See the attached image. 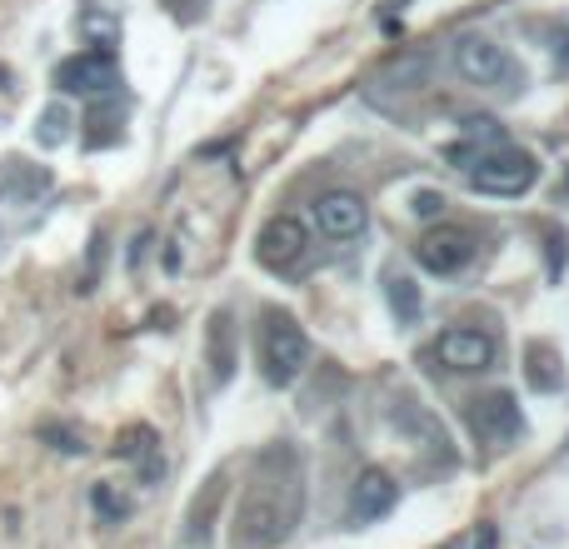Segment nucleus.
<instances>
[{
    "mask_svg": "<svg viewBox=\"0 0 569 549\" xmlns=\"http://www.w3.org/2000/svg\"><path fill=\"white\" fill-rule=\"evenodd\" d=\"M60 96H110L120 86V66L110 50H80V56L56 66Z\"/></svg>",
    "mask_w": 569,
    "mask_h": 549,
    "instance_id": "nucleus-6",
    "label": "nucleus"
},
{
    "mask_svg": "<svg viewBox=\"0 0 569 549\" xmlns=\"http://www.w3.org/2000/svg\"><path fill=\"white\" fill-rule=\"evenodd\" d=\"M450 60L460 70V80H470L480 90H505V96H520L525 90V66L515 60L510 46H500L490 36H460Z\"/></svg>",
    "mask_w": 569,
    "mask_h": 549,
    "instance_id": "nucleus-4",
    "label": "nucleus"
},
{
    "mask_svg": "<svg viewBox=\"0 0 569 549\" xmlns=\"http://www.w3.org/2000/svg\"><path fill=\"white\" fill-rule=\"evenodd\" d=\"M315 226L330 240H355L370 226V206H365L355 190H325V196L315 200Z\"/></svg>",
    "mask_w": 569,
    "mask_h": 549,
    "instance_id": "nucleus-11",
    "label": "nucleus"
},
{
    "mask_svg": "<svg viewBox=\"0 0 569 549\" xmlns=\"http://www.w3.org/2000/svg\"><path fill=\"white\" fill-rule=\"evenodd\" d=\"M305 256H310V230H305V220L295 216H276L270 226H260L256 236V260L266 270H295L305 266Z\"/></svg>",
    "mask_w": 569,
    "mask_h": 549,
    "instance_id": "nucleus-7",
    "label": "nucleus"
},
{
    "mask_svg": "<svg viewBox=\"0 0 569 549\" xmlns=\"http://www.w3.org/2000/svg\"><path fill=\"white\" fill-rule=\"evenodd\" d=\"M450 156L470 170V186L485 190V196H505V200L525 196V190L535 186V176H540V166H535L530 150L505 146V140H490V146H460V150H450Z\"/></svg>",
    "mask_w": 569,
    "mask_h": 549,
    "instance_id": "nucleus-2",
    "label": "nucleus"
},
{
    "mask_svg": "<svg viewBox=\"0 0 569 549\" xmlns=\"http://www.w3.org/2000/svg\"><path fill=\"white\" fill-rule=\"evenodd\" d=\"M305 520V470L290 445H270L256 460V475L246 485V500L236 515L240 549H276Z\"/></svg>",
    "mask_w": 569,
    "mask_h": 549,
    "instance_id": "nucleus-1",
    "label": "nucleus"
},
{
    "mask_svg": "<svg viewBox=\"0 0 569 549\" xmlns=\"http://www.w3.org/2000/svg\"><path fill=\"white\" fill-rule=\"evenodd\" d=\"M470 430L480 435L485 445H515L525 435V415H520V405H515V395H505V390H490V395H480V400L470 405Z\"/></svg>",
    "mask_w": 569,
    "mask_h": 549,
    "instance_id": "nucleus-9",
    "label": "nucleus"
},
{
    "mask_svg": "<svg viewBox=\"0 0 569 549\" xmlns=\"http://www.w3.org/2000/svg\"><path fill=\"white\" fill-rule=\"evenodd\" d=\"M565 186H569V170H565Z\"/></svg>",
    "mask_w": 569,
    "mask_h": 549,
    "instance_id": "nucleus-23",
    "label": "nucleus"
},
{
    "mask_svg": "<svg viewBox=\"0 0 569 549\" xmlns=\"http://www.w3.org/2000/svg\"><path fill=\"white\" fill-rule=\"evenodd\" d=\"M440 210H445V196H440V190H415V216L435 220Z\"/></svg>",
    "mask_w": 569,
    "mask_h": 549,
    "instance_id": "nucleus-20",
    "label": "nucleus"
},
{
    "mask_svg": "<svg viewBox=\"0 0 569 549\" xmlns=\"http://www.w3.org/2000/svg\"><path fill=\"white\" fill-rule=\"evenodd\" d=\"M256 355H260V380L270 390H290L305 375V365H310V335L300 330V320L290 310H266L256 335Z\"/></svg>",
    "mask_w": 569,
    "mask_h": 549,
    "instance_id": "nucleus-3",
    "label": "nucleus"
},
{
    "mask_svg": "<svg viewBox=\"0 0 569 549\" xmlns=\"http://www.w3.org/2000/svg\"><path fill=\"white\" fill-rule=\"evenodd\" d=\"M415 260H420V270H430V274H460L475 260V236L460 226H435L420 236Z\"/></svg>",
    "mask_w": 569,
    "mask_h": 549,
    "instance_id": "nucleus-8",
    "label": "nucleus"
},
{
    "mask_svg": "<svg viewBox=\"0 0 569 549\" xmlns=\"http://www.w3.org/2000/svg\"><path fill=\"white\" fill-rule=\"evenodd\" d=\"M116 455L136 465L140 480H160V470H166V465H160V440H156L150 425H126L120 440H116Z\"/></svg>",
    "mask_w": 569,
    "mask_h": 549,
    "instance_id": "nucleus-13",
    "label": "nucleus"
},
{
    "mask_svg": "<svg viewBox=\"0 0 569 549\" xmlns=\"http://www.w3.org/2000/svg\"><path fill=\"white\" fill-rule=\"evenodd\" d=\"M525 375H530V385H535L540 395H560V390H565L560 355H555L550 345H530V350H525Z\"/></svg>",
    "mask_w": 569,
    "mask_h": 549,
    "instance_id": "nucleus-15",
    "label": "nucleus"
},
{
    "mask_svg": "<svg viewBox=\"0 0 569 549\" xmlns=\"http://www.w3.org/2000/svg\"><path fill=\"white\" fill-rule=\"evenodd\" d=\"M500 355V340L485 330H470V325H455L435 340V365H445L450 375H485Z\"/></svg>",
    "mask_w": 569,
    "mask_h": 549,
    "instance_id": "nucleus-5",
    "label": "nucleus"
},
{
    "mask_svg": "<svg viewBox=\"0 0 569 549\" xmlns=\"http://www.w3.org/2000/svg\"><path fill=\"white\" fill-rule=\"evenodd\" d=\"M50 190V170L46 166H30V160H6L0 170V200L6 206H30Z\"/></svg>",
    "mask_w": 569,
    "mask_h": 549,
    "instance_id": "nucleus-12",
    "label": "nucleus"
},
{
    "mask_svg": "<svg viewBox=\"0 0 569 549\" xmlns=\"http://www.w3.org/2000/svg\"><path fill=\"white\" fill-rule=\"evenodd\" d=\"M40 435H46V440H60L56 450H66V455H80V450H86L76 430H56V425H46V430H40Z\"/></svg>",
    "mask_w": 569,
    "mask_h": 549,
    "instance_id": "nucleus-21",
    "label": "nucleus"
},
{
    "mask_svg": "<svg viewBox=\"0 0 569 549\" xmlns=\"http://www.w3.org/2000/svg\"><path fill=\"white\" fill-rule=\"evenodd\" d=\"M90 510H96L100 525H126L130 520V500L116 490V485H96V490H90Z\"/></svg>",
    "mask_w": 569,
    "mask_h": 549,
    "instance_id": "nucleus-17",
    "label": "nucleus"
},
{
    "mask_svg": "<svg viewBox=\"0 0 569 549\" xmlns=\"http://www.w3.org/2000/svg\"><path fill=\"white\" fill-rule=\"evenodd\" d=\"M475 549H500V535H495V525H480V535H475Z\"/></svg>",
    "mask_w": 569,
    "mask_h": 549,
    "instance_id": "nucleus-22",
    "label": "nucleus"
},
{
    "mask_svg": "<svg viewBox=\"0 0 569 549\" xmlns=\"http://www.w3.org/2000/svg\"><path fill=\"white\" fill-rule=\"evenodd\" d=\"M230 325L236 320L226 310L210 320V375H216V385H230V375H236V330Z\"/></svg>",
    "mask_w": 569,
    "mask_h": 549,
    "instance_id": "nucleus-14",
    "label": "nucleus"
},
{
    "mask_svg": "<svg viewBox=\"0 0 569 549\" xmlns=\"http://www.w3.org/2000/svg\"><path fill=\"white\" fill-rule=\"evenodd\" d=\"M66 136H70V110L66 106H46V110H40V126H36L40 146H66Z\"/></svg>",
    "mask_w": 569,
    "mask_h": 549,
    "instance_id": "nucleus-18",
    "label": "nucleus"
},
{
    "mask_svg": "<svg viewBox=\"0 0 569 549\" xmlns=\"http://www.w3.org/2000/svg\"><path fill=\"white\" fill-rule=\"evenodd\" d=\"M400 505V485L385 470H360L350 485V530H365V525H380L385 515Z\"/></svg>",
    "mask_w": 569,
    "mask_h": 549,
    "instance_id": "nucleus-10",
    "label": "nucleus"
},
{
    "mask_svg": "<svg viewBox=\"0 0 569 549\" xmlns=\"http://www.w3.org/2000/svg\"><path fill=\"white\" fill-rule=\"evenodd\" d=\"M385 300H390V310H395V320L400 325H415L420 320V310H425V295H420V285H415L410 274H390V280H385Z\"/></svg>",
    "mask_w": 569,
    "mask_h": 549,
    "instance_id": "nucleus-16",
    "label": "nucleus"
},
{
    "mask_svg": "<svg viewBox=\"0 0 569 549\" xmlns=\"http://www.w3.org/2000/svg\"><path fill=\"white\" fill-rule=\"evenodd\" d=\"M545 40H550L560 70H569V26H565V20H550V26H545Z\"/></svg>",
    "mask_w": 569,
    "mask_h": 549,
    "instance_id": "nucleus-19",
    "label": "nucleus"
}]
</instances>
